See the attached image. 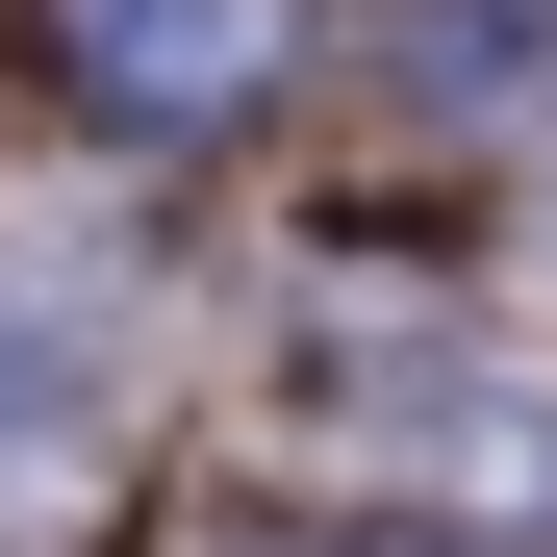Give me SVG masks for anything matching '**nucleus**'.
<instances>
[{"label": "nucleus", "mask_w": 557, "mask_h": 557, "mask_svg": "<svg viewBox=\"0 0 557 557\" xmlns=\"http://www.w3.org/2000/svg\"><path fill=\"white\" fill-rule=\"evenodd\" d=\"M305 26L330 0H0V51H26L102 152H228L278 76H305Z\"/></svg>", "instance_id": "1"}, {"label": "nucleus", "mask_w": 557, "mask_h": 557, "mask_svg": "<svg viewBox=\"0 0 557 557\" xmlns=\"http://www.w3.org/2000/svg\"><path fill=\"white\" fill-rule=\"evenodd\" d=\"M76 456H102V355H76L51 305H0V507L76 482Z\"/></svg>", "instance_id": "2"}]
</instances>
